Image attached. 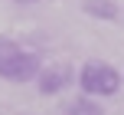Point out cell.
I'll return each instance as SVG.
<instances>
[{"label": "cell", "mask_w": 124, "mask_h": 115, "mask_svg": "<svg viewBox=\"0 0 124 115\" xmlns=\"http://www.w3.org/2000/svg\"><path fill=\"white\" fill-rule=\"evenodd\" d=\"M39 59L33 53H26L20 43L0 36V79L7 82H33L39 76Z\"/></svg>", "instance_id": "1"}, {"label": "cell", "mask_w": 124, "mask_h": 115, "mask_svg": "<svg viewBox=\"0 0 124 115\" xmlns=\"http://www.w3.org/2000/svg\"><path fill=\"white\" fill-rule=\"evenodd\" d=\"M82 10H85L88 17H95V20H114L118 17L114 0H82Z\"/></svg>", "instance_id": "4"}, {"label": "cell", "mask_w": 124, "mask_h": 115, "mask_svg": "<svg viewBox=\"0 0 124 115\" xmlns=\"http://www.w3.org/2000/svg\"><path fill=\"white\" fill-rule=\"evenodd\" d=\"M69 82H72V69H69V66H43L39 76H36V89L43 92V96H56Z\"/></svg>", "instance_id": "3"}, {"label": "cell", "mask_w": 124, "mask_h": 115, "mask_svg": "<svg viewBox=\"0 0 124 115\" xmlns=\"http://www.w3.org/2000/svg\"><path fill=\"white\" fill-rule=\"evenodd\" d=\"M65 115H105V109L98 105V99L92 96H78L65 105Z\"/></svg>", "instance_id": "5"}, {"label": "cell", "mask_w": 124, "mask_h": 115, "mask_svg": "<svg viewBox=\"0 0 124 115\" xmlns=\"http://www.w3.org/2000/svg\"><path fill=\"white\" fill-rule=\"evenodd\" d=\"M121 82H124L121 72L114 69L111 63H105V59H88V63L78 69V86H82V92L92 96V99L114 96V92L121 89Z\"/></svg>", "instance_id": "2"}, {"label": "cell", "mask_w": 124, "mask_h": 115, "mask_svg": "<svg viewBox=\"0 0 124 115\" xmlns=\"http://www.w3.org/2000/svg\"><path fill=\"white\" fill-rule=\"evenodd\" d=\"M13 3H36V0H13Z\"/></svg>", "instance_id": "6"}]
</instances>
